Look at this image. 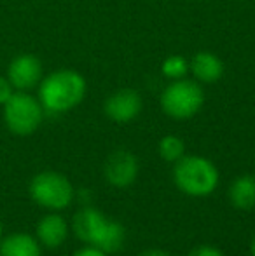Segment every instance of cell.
Masks as SVG:
<instances>
[{"mask_svg":"<svg viewBox=\"0 0 255 256\" xmlns=\"http://www.w3.org/2000/svg\"><path fill=\"white\" fill-rule=\"evenodd\" d=\"M39 88V102L48 114H67L79 106L86 98L88 82L84 75L72 68H60L42 77Z\"/></svg>","mask_w":255,"mask_h":256,"instance_id":"1","label":"cell"},{"mask_svg":"<svg viewBox=\"0 0 255 256\" xmlns=\"http://www.w3.org/2000/svg\"><path fill=\"white\" fill-rule=\"evenodd\" d=\"M72 228L77 239L105 251L107 254L121 251L126 242V228L91 206H84L75 212Z\"/></svg>","mask_w":255,"mask_h":256,"instance_id":"2","label":"cell"},{"mask_svg":"<svg viewBox=\"0 0 255 256\" xmlns=\"http://www.w3.org/2000/svg\"><path fill=\"white\" fill-rule=\"evenodd\" d=\"M218 169L210 158L201 155H184L175 162L173 182L189 197H208L218 186Z\"/></svg>","mask_w":255,"mask_h":256,"instance_id":"3","label":"cell"},{"mask_svg":"<svg viewBox=\"0 0 255 256\" xmlns=\"http://www.w3.org/2000/svg\"><path fill=\"white\" fill-rule=\"evenodd\" d=\"M161 110L175 120H187L199 114L204 104V91L194 78L170 80L159 96Z\"/></svg>","mask_w":255,"mask_h":256,"instance_id":"4","label":"cell"},{"mask_svg":"<svg viewBox=\"0 0 255 256\" xmlns=\"http://www.w3.org/2000/svg\"><path fill=\"white\" fill-rule=\"evenodd\" d=\"M44 108L28 91H14L4 104V122L16 136H30L44 120Z\"/></svg>","mask_w":255,"mask_h":256,"instance_id":"5","label":"cell"},{"mask_svg":"<svg viewBox=\"0 0 255 256\" xmlns=\"http://www.w3.org/2000/svg\"><path fill=\"white\" fill-rule=\"evenodd\" d=\"M30 197L41 208L62 211L74 202L75 188L70 180L58 171H42L30 182Z\"/></svg>","mask_w":255,"mask_h":256,"instance_id":"6","label":"cell"},{"mask_svg":"<svg viewBox=\"0 0 255 256\" xmlns=\"http://www.w3.org/2000/svg\"><path fill=\"white\" fill-rule=\"evenodd\" d=\"M6 77L13 84L14 91H30L41 84L44 77V66L35 54H18L7 66Z\"/></svg>","mask_w":255,"mask_h":256,"instance_id":"7","label":"cell"},{"mask_svg":"<svg viewBox=\"0 0 255 256\" xmlns=\"http://www.w3.org/2000/svg\"><path fill=\"white\" fill-rule=\"evenodd\" d=\"M138 171L140 166L136 155L123 148L110 154L103 166V176L109 185L116 188H128L133 185L138 178Z\"/></svg>","mask_w":255,"mask_h":256,"instance_id":"8","label":"cell"},{"mask_svg":"<svg viewBox=\"0 0 255 256\" xmlns=\"http://www.w3.org/2000/svg\"><path fill=\"white\" fill-rule=\"evenodd\" d=\"M143 108V100L138 91L135 89H119L112 92L103 103V112L105 115L116 124H128L135 120Z\"/></svg>","mask_w":255,"mask_h":256,"instance_id":"9","label":"cell"},{"mask_svg":"<svg viewBox=\"0 0 255 256\" xmlns=\"http://www.w3.org/2000/svg\"><path fill=\"white\" fill-rule=\"evenodd\" d=\"M189 72L199 84H215L225 72L224 61L211 51L196 52L189 61Z\"/></svg>","mask_w":255,"mask_h":256,"instance_id":"10","label":"cell"},{"mask_svg":"<svg viewBox=\"0 0 255 256\" xmlns=\"http://www.w3.org/2000/svg\"><path fill=\"white\" fill-rule=\"evenodd\" d=\"M35 237L41 242V246L48 250H56L67 240L68 237V223L65 222L63 216L51 212L39 220L37 228H35Z\"/></svg>","mask_w":255,"mask_h":256,"instance_id":"11","label":"cell"},{"mask_svg":"<svg viewBox=\"0 0 255 256\" xmlns=\"http://www.w3.org/2000/svg\"><path fill=\"white\" fill-rule=\"evenodd\" d=\"M41 242L37 237L25 232L9 234L0 239V256H41Z\"/></svg>","mask_w":255,"mask_h":256,"instance_id":"12","label":"cell"},{"mask_svg":"<svg viewBox=\"0 0 255 256\" xmlns=\"http://www.w3.org/2000/svg\"><path fill=\"white\" fill-rule=\"evenodd\" d=\"M229 200L236 209L250 211L255 208V176L243 174L232 182L229 188Z\"/></svg>","mask_w":255,"mask_h":256,"instance_id":"13","label":"cell"},{"mask_svg":"<svg viewBox=\"0 0 255 256\" xmlns=\"http://www.w3.org/2000/svg\"><path fill=\"white\" fill-rule=\"evenodd\" d=\"M157 154H159V157L163 158V160L175 164V162H178L185 155L184 140L175 134L163 136V138L159 140V143H157Z\"/></svg>","mask_w":255,"mask_h":256,"instance_id":"14","label":"cell"},{"mask_svg":"<svg viewBox=\"0 0 255 256\" xmlns=\"http://www.w3.org/2000/svg\"><path fill=\"white\" fill-rule=\"evenodd\" d=\"M161 74L168 78V80H178V78H185L189 74V61L185 60L182 54H170L163 60L161 63Z\"/></svg>","mask_w":255,"mask_h":256,"instance_id":"15","label":"cell"},{"mask_svg":"<svg viewBox=\"0 0 255 256\" xmlns=\"http://www.w3.org/2000/svg\"><path fill=\"white\" fill-rule=\"evenodd\" d=\"M187 256H224V253H222V251L218 250V248L208 246V244H204V246L194 248V250Z\"/></svg>","mask_w":255,"mask_h":256,"instance_id":"16","label":"cell"},{"mask_svg":"<svg viewBox=\"0 0 255 256\" xmlns=\"http://www.w3.org/2000/svg\"><path fill=\"white\" fill-rule=\"evenodd\" d=\"M14 94V88L7 77H0V104H6L7 100Z\"/></svg>","mask_w":255,"mask_h":256,"instance_id":"17","label":"cell"},{"mask_svg":"<svg viewBox=\"0 0 255 256\" xmlns=\"http://www.w3.org/2000/svg\"><path fill=\"white\" fill-rule=\"evenodd\" d=\"M72 256H109V254L95 246H84V248H81V250L75 251Z\"/></svg>","mask_w":255,"mask_h":256,"instance_id":"18","label":"cell"},{"mask_svg":"<svg viewBox=\"0 0 255 256\" xmlns=\"http://www.w3.org/2000/svg\"><path fill=\"white\" fill-rule=\"evenodd\" d=\"M138 256H171V254L163 250H147V251H142Z\"/></svg>","mask_w":255,"mask_h":256,"instance_id":"19","label":"cell"},{"mask_svg":"<svg viewBox=\"0 0 255 256\" xmlns=\"http://www.w3.org/2000/svg\"><path fill=\"white\" fill-rule=\"evenodd\" d=\"M250 253H252V256H255V237L252 239V244H250Z\"/></svg>","mask_w":255,"mask_h":256,"instance_id":"20","label":"cell"},{"mask_svg":"<svg viewBox=\"0 0 255 256\" xmlns=\"http://www.w3.org/2000/svg\"><path fill=\"white\" fill-rule=\"evenodd\" d=\"M2 236H4V225H2V222H0V239H2Z\"/></svg>","mask_w":255,"mask_h":256,"instance_id":"21","label":"cell"}]
</instances>
